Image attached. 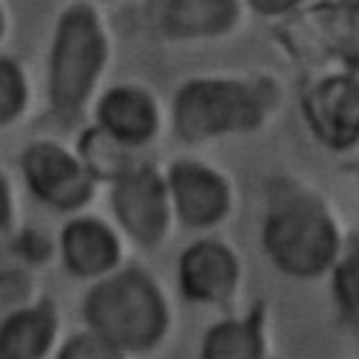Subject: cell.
Instances as JSON below:
<instances>
[{
    "label": "cell",
    "mask_w": 359,
    "mask_h": 359,
    "mask_svg": "<svg viewBox=\"0 0 359 359\" xmlns=\"http://www.w3.org/2000/svg\"><path fill=\"white\" fill-rule=\"evenodd\" d=\"M351 233L334 202L300 180L266 188L258 241L266 261L292 280H323L345 252Z\"/></svg>",
    "instance_id": "obj_1"
},
{
    "label": "cell",
    "mask_w": 359,
    "mask_h": 359,
    "mask_svg": "<svg viewBox=\"0 0 359 359\" xmlns=\"http://www.w3.org/2000/svg\"><path fill=\"white\" fill-rule=\"evenodd\" d=\"M283 101L275 76L202 73L177 84L168 101V129L185 146H208L266 129Z\"/></svg>",
    "instance_id": "obj_2"
},
{
    "label": "cell",
    "mask_w": 359,
    "mask_h": 359,
    "mask_svg": "<svg viewBox=\"0 0 359 359\" xmlns=\"http://www.w3.org/2000/svg\"><path fill=\"white\" fill-rule=\"evenodd\" d=\"M112 31L98 3L76 0L56 17L48 48V104L65 126L81 123L112 65Z\"/></svg>",
    "instance_id": "obj_3"
},
{
    "label": "cell",
    "mask_w": 359,
    "mask_h": 359,
    "mask_svg": "<svg viewBox=\"0 0 359 359\" xmlns=\"http://www.w3.org/2000/svg\"><path fill=\"white\" fill-rule=\"evenodd\" d=\"M81 320L129 356H149L174 331V300L149 269L123 264L87 286Z\"/></svg>",
    "instance_id": "obj_4"
},
{
    "label": "cell",
    "mask_w": 359,
    "mask_h": 359,
    "mask_svg": "<svg viewBox=\"0 0 359 359\" xmlns=\"http://www.w3.org/2000/svg\"><path fill=\"white\" fill-rule=\"evenodd\" d=\"M177 227L188 233H216L238 208V188L227 168L202 157H174L163 165Z\"/></svg>",
    "instance_id": "obj_5"
},
{
    "label": "cell",
    "mask_w": 359,
    "mask_h": 359,
    "mask_svg": "<svg viewBox=\"0 0 359 359\" xmlns=\"http://www.w3.org/2000/svg\"><path fill=\"white\" fill-rule=\"evenodd\" d=\"M109 210L112 222L129 244L137 250H160L177 230V216L168 194L163 165L151 160L137 163L129 174L109 185Z\"/></svg>",
    "instance_id": "obj_6"
},
{
    "label": "cell",
    "mask_w": 359,
    "mask_h": 359,
    "mask_svg": "<svg viewBox=\"0 0 359 359\" xmlns=\"http://www.w3.org/2000/svg\"><path fill=\"white\" fill-rule=\"evenodd\" d=\"M300 115L309 135L334 154L359 149V70L337 65L314 70L300 90Z\"/></svg>",
    "instance_id": "obj_7"
},
{
    "label": "cell",
    "mask_w": 359,
    "mask_h": 359,
    "mask_svg": "<svg viewBox=\"0 0 359 359\" xmlns=\"http://www.w3.org/2000/svg\"><path fill=\"white\" fill-rule=\"evenodd\" d=\"M359 0H323L275 22V42L309 73L345 62Z\"/></svg>",
    "instance_id": "obj_8"
},
{
    "label": "cell",
    "mask_w": 359,
    "mask_h": 359,
    "mask_svg": "<svg viewBox=\"0 0 359 359\" xmlns=\"http://www.w3.org/2000/svg\"><path fill=\"white\" fill-rule=\"evenodd\" d=\"M247 286V261L216 233L196 236L177 258V292L191 306L230 311Z\"/></svg>",
    "instance_id": "obj_9"
},
{
    "label": "cell",
    "mask_w": 359,
    "mask_h": 359,
    "mask_svg": "<svg viewBox=\"0 0 359 359\" xmlns=\"http://www.w3.org/2000/svg\"><path fill=\"white\" fill-rule=\"evenodd\" d=\"M20 171L28 191L59 213H81L98 194V180L90 174L76 146L59 140H34L20 157Z\"/></svg>",
    "instance_id": "obj_10"
},
{
    "label": "cell",
    "mask_w": 359,
    "mask_h": 359,
    "mask_svg": "<svg viewBox=\"0 0 359 359\" xmlns=\"http://www.w3.org/2000/svg\"><path fill=\"white\" fill-rule=\"evenodd\" d=\"M90 115L95 126L135 151L151 149L168 126V109L157 93L137 81H118L104 87Z\"/></svg>",
    "instance_id": "obj_11"
},
{
    "label": "cell",
    "mask_w": 359,
    "mask_h": 359,
    "mask_svg": "<svg viewBox=\"0 0 359 359\" xmlns=\"http://www.w3.org/2000/svg\"><path fill=\"white\" fill-rule=\"evenodd\" d=\"M146 11L154 34L174 45L227 39L250 14L244 0H149Z\"/></svg>",
    "instance_id": "obj_12"
},
{
    "label": "cell",
    "mask_w": 359,
    "mask_h": 359,
    "mask_svg": "<svg viewBox=\"0 0 359 359\" xmlns=\"http://www.w3.org/2000/svg\"><path fill=\"white\" fill-rule=\"evenodd\" d=\"M126 238L115 222L73 213L59 230V258L70 278L95 283L126 264Z\"/></svg>",
    "instance_id": "obj_13"
},
{
    "label": "cell",
    "mask_w": 359,
    "mask_h": 359,
    "mask_svg": "<svg viewBox=\"0 0 359 359\" xmlns=\"http://www.w3.org/2000/svg\"><path fill=\"white\" fill-rule=\"evenodd\" d=\"M199 359H272V309L258 300L241 314L213 320L202 334Z\"/></svg>",
    "instance_id": "obj_14"
},
{
    "label": "cell",
    "mask_w": 359,
    "mask_h": 359,
    "mask_svg": "<svg viewBox=\"0 0 359 359\" xmlns=\"http://www.w3.org/2000/svg\"><path fill=\"white\" fill-rule=\"evenodd\" d=\"M59 309L39 297L11 309L0 320V359H48L59 348Z\"/></svg>",
    "instance_id": "obj_15"
},
{
    "label": "cell",
    "mask_w": 359,
    "mask_h": 359,
    "mask_svg": "<svg viewBox=\"0 0 359 359\" xmlns=\"http://www.w3.org/2000/svg\"><path fill=\"white\" fill-rule=\"evenodd\" d=\"M76 151H79V157L84 160V165L90 168V174L101 185H112L115 180H121L137 163L146 160L143 151H135V149L123 146L121 140H115L109 132H104L95 123L81 129V135L76 140Z\"/></svg>",
    "instance_id": "obj_16"
},
{
    "label": "cell",
    "mask_w": 359,
    "mask_h": 359,
    "mask_svg": "<svg viewBox=\"0 0 359 359\" xmlns=\"http://www.w3.org/2000/svg\"><path fill=\"white\" fill-rule=\"evenodd\" d=\"M328 283L339 323L359 339V236L351 233L345 252L328 275Z\"/></svg>",
    "instance_id": "obj_17"
},
{
    "label": "cell",
    "mask_w": 359,
    "mask_h": 359,
    "mask_svg": "<svg viewBox=\"0 0 359 359\" xmlns=\"http://www.w3.org/2000/svg\"><path fill=\"white\" fill-rule=\"evenodd\" d=\"M31 101V81L25 67L14 59L0 53V126L14 123Z\"/></svg>",
    "instance_id": "obj_18"
},
{
    "label": "cell",
    "mask_w": 359,
    "mask_h": 359,
    "mask_svg": "<svg viewBox=\"0 0 359 359\" xmlns=\"http://www.w3.org/2000/svg\"><path fill=\"white\" fill-rule=\"evenodd\" d=\"M53 359H132V356L118 345H112L107 337L84 325L81 331H73L65 342H59Z\"/></svg>",
    "instance_id": "obj_19"
},
{
    "label": "cell",
    "mask_w": 359,
    "mask_h": 359,
    "mask_svg": "<svg viewBox=\"0 0 359 359\" xmlns=\"http://www.w3.org/2000/svg\"><path fill=\"white\" fill-rule=\"evenodd\" d=\"M244 3H247L250 14L264 17V20H269V22H278V20L294 14V11L306 8V6L323 3V0H244Z\"/></svg>",
    "instance_id": "obj_20"
},
{
    "label": "cell",
    "mask_w": 359,
    "mask_h": 359,
    "mask_svg": "<svg viewBox=\"0 0 359 359\" xmlns=\"http://www.w3.org/2000/svg\"><path fill=\"white\" fill-rule=\"evenodd\" d=\"M14 224V188L8 177L0 171V233H6Z\"/></svg>",
    "instance_id": "obj_21"
},
{
    "label": "cell",
    "mask_w": 359,
    "mask_h": 359,
    "mask_svg": "<svg viewBox=\"0 0 359 359\" xmlns=\"http://www.w3.org/2000/svg\"><path fill=\"white\" fill-rule=\"evenodd\" d=\"M342 65L359 70V14H356V22H353V31H351V39H348V50H345V62Z\"/></svg>",
    "instance_id": "obj_22"
},
{
    "label": "cell",
    "mask_w": 359,
    "mask_h": 359,
    "mask_svg": "<svg viewBox=\"0 0 359 359\" xmlns=\"http://www.w3.org/2000/svg\"><path fill=\"white\" fill-rule=\"evenodd\" d=\"M6 34H8V11H6V6L0 0V42L6 39Z\"/></svg>",
    "instance_id": "obj_23"
},
{
    "label": "cell",
    "mask_w": 359,
    "mask_h": 359,
    "mask_svg": "<svg viewBox=\"0 0 359 359\" xmlns=\"http://www.w3.org/2000/svg\"><path fill=\"white\" fill-rule=\"evenodd\" d=\"M93 3H101V0H93Z\"/></svg>",
    "instance_id": "obj_24"
}]
</instances>
